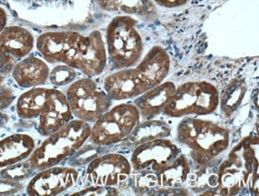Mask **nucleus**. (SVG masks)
Segmentation results:
<instances>
[{
	"instance_id": "1",
	"label": "nucleus",
	"mask_w": 259,
	"mask_h": 196,
	"mask_svg": "<svg viewBox=\"0 0 259 196\" xmlns=\"http://www.w3.org/2000/svg\"><path fill=\"white\" fill-rule=\"evenodd\" d=\"M35 47L48 63H64L87 77H98L107 64L103 36L94 30L88 34L62 30L46 32L36 39Z\"/></svg>"
},
{
	"instance_id": "14",
	"label": "nucleus",
	"mask_w": 259,
	"mask_h": 196,
	"mask_svg": "<svg viewBox=\"0 0 259 196\" xmlns=\"http://www.w3.org/2000/svg\"><path fill=\"white\" fill-rule=\"evenodd\" d=\"M77 169L68 166H53L38 171L26 186L30 196L57 195L71 188L79 179Z\"/></svg>"
},
{
	"instance_id": "17",
	"label": "nucleus",
	"mask_w": 259,
	"mask_h": 196,
	"mask_svg": "<svg viewBox=\"0 0 259 196\" xmlns=\"http://www.w3.org/2000/svg\"><path fill=\"white\" fill-rule=\"evenodd\" d=\"M177 86L171 81H163L155 88L149 90L134 99V104L139 110L143 121L152 119L163 112L164 107Z\"/></svg>"
},
{
	"instance_id": "5",
	"label": "nucleus",
	"mask_w": 259,
	"mask_h": 196,
	"mask_svg": "<svg viewBox=\"0 0 259 196\" xmlns=\"http://www.w3.org/2000/svg\"><path fill=\"white\" fill-rule=\"evenodd\" d=\"M177 139L192 150L194 161L200 165L224 153L230 145V133L214 121L187 116L177 127Z\"/></svg>"
},
{
	"instance_id": "12",
	"label": "nucleus",
	"mask_w": 259,
	"mask_h": 196,
	"mask_svg": "<svg viewBox=\"0 0 259 196\" xmlns=\"http://www.w3.org/2000/svg\"><path fill=\"white\" fill-rule=\"evenodd\" d=\"M36 40L32 33L20 26H7L0 32V73L7 75L23 58L32 52Z\"/></svg>"
},
{
	"instance_id": "10",
	"label": "nucleus",
	"mask_w": 259,
	"mask_h": 196,
	"mask_svg": "<svg viewBox=\"0 0 259 196\" xmlns=\"http://www.w3.org/2000/svg\"><path fill=\"white\" fill-rule=\"evenodd\" d=\"M33 20L45 24H64L78 16L85 0H12Z\"/></svg>"
},
{
	"instance_id": "29",
	"label": "nucleus",
	"mask_w": 259,
	"mask_h": 196,
	"mask_svg": "<svg viewBox=\"0 0 259 196\" xmlns=\"http://www.w3.org/2000/svg\"><path fill=\"white\" fill-rule=\"evenodd\" d=\"M159 6L166 8H176L184 6L188 0H153Z\"/></svg>"
},
{
	"instance_id": "3",
	"label": "nucleus",
	"mask_w": 259,
	"mask_h": 196,
	"mask_svg": "<svg viewBox=\"0 0 259 196\" xmlns=\"http://www.w3.org/2000/svg\"><path fill=\"white\" fill-rule=\"evenodd\" d=\"M220 195H236L247 186L258 195V139L247 137L241 141L218 169Z\"/></svg>"
},
{
	"instance_id": "32",
	"label": "nucleus",
	"mask_w": 259,
	"mask_h": 196,
	"mask_svg": "<svg viewBox=\"0 0 259 196\" xmlns=\"http://www.w3.org/2000/svg\"><path fill=\"white\" fill-rule=\"evenodd\" d=\"M4 77L2 73H0V84H2L4 82Z\"/></svg>"
},
{
	"instance_id": "15",
	"label": "nucleus",
	"mask_w": 259,
	"mask_h": 196,
	"mask_svg": "<svg viewBox=\"0 0 259 196\" xmlns=\"http://www.w3.org/2000/svg\"><path fill=\"white\" fill-rule=\"evenodd\" d=\"M72 117L66 94L60 90L51 88L47 99L38 110L36 129L40 135L47 138L68 123Z\"/></svg>"
},
{
	"instance_id": "19",
	"label": "nucleus",
	"mask_w": 259,
	"mask_h": 196,
	"mask_svg": "<svg viewBox=\"0 0 259 196\" xmlns=\"http://www.w3.org/2000/svg\"><path fill=\"white\" fill-rule=\"evenodd\" d=\"M97 4L103 12L137 16L145 20L155 19L157 13L152 0H97Z\"/></svg>"
},
{
	"instance_id": "13",
	"label": "nucleus",
	"mask_w": 259,
	"mask_h": 196,
	"mask_svg": "<svg viewBox=\"0 0 259 196\" xmlns=\"http://www.w3.org/2000/svg\"><path fill=\"white\" fill-rule=\"evenodd\" d=\"M181 154V150L174 142L166 139H157L135 147L130 159L134 171L146 170L157 173L171 165Z\"/></svg>"
},
{
	"instance_id": "8",
	"label": "nucleus",
	"mask_w": 259,
	"mask_h": 196,
	"mask_svg": "<svg viewBox=\"0 0 259 196\" xmlns=\"http://www.w3.org/2000/svg\"><path fill=\"white\" fill-rule=\"evenodd\" d=\"M141 120L139 110L134 103H120L94 122L90 140L96 146L117 144L130 136Z\"/></svg>"
},
{
	"instance_id": "18",
	"label": "nucleus",
	"mask_w": 259,
	"mask_h": 196,
	"mask_svg": "<svg viewBox=\"0 0 259 196\" xmlns=\"http://www.w3.org/2000/svg\"><path fill=\"white\" fill-rule=\"evenodd\" d=\"M35 141L26 134H13L0 140V168L28 159L36 148Z\"/></svg>"
},
{
	"instance_id": "22",
	"label": "nucleus",
	"mask_w": 259,
	"mask_h": 196,
	"mask_svg": "<svg viewBox=\"0 0 259 196\" xmlns=\"http://www.w3.org/2000/svg\"><path fill=\"white\" fill-rule=\"evenodd\" d=\"M157 175L156 172L146 169V170L135 171L130 174L128 180L125 183L134 190L137 194H144L147 191L157 186Z\"/></svg>"
},
{
	"instance_id": "4",
	"label": "nucleus",
	"mask_w": 259,
	"mask_h": 196,
	"mask_svg": "<svg viewBox=\"0 0 259 196\" xmlns=\"http://www.w3.org/2000/svg\"><path fill=\"white\" fill-rule=\"evenodd\" d=\"M91 126L81 120H70L60 129L47 137L28 158L34 171L59 165L73 155L90 139Z\"/></svg>"
},
{
	"instance_id": "31",
	"label": "nucleus",
	"mask_w": 259,
	"mask_h": 196,
	"mask_svg": "<svg viewBox=\"0 0 259 196\" xmlns=\"http://www.w3.org/2000/svg\"><path fill=\"white\" fill-rule=\"evenodd\" d=\"M9 121V117L6 114H4L2 111H0V128H2L4 125L8 123Z\"/></svg>"
},
{
	"instance_id": "28",
	"label": "nucleus",
	"mask_w": 259,
	"mask_h": 196,
	"mask_svg": "<svg viewBox=\"0 0 259 196\" xmlns=\"http://www.w3.org/2000/svg\"><path fill=\"white\" fill-rule=\"evenodd\" d=\"M15 96L12 88L0 84V111L6 110L15 101Z\"/></svg>"
},
{
	"instance_id": "7",
	"label": "nucleus",
	"mask_w": 259,
	"mask_h": 196,
	"mask_svg": "<svg viewBox=\"0 0 259 196\" xmlns=\"http://www.w3.org/2000/svg\"><path fill=\"white\" fill-rule=\"evenodd\" d=\"M220 102L218 89L212 84L206 81L185 83L177 88L163 113L171 118L207 115L215 111Z\"/></svg>"
},
{
	"instance_id": "25",
	"label": "nucleus",
	"mask_w": 259,
	"mask_h": 196,
	"mask_svg": "<svg viewBox=\"0 0 259 196\" xmlns=\"http://www.w3.org/2000/svg\"><path fill=\"white\" fill-rule=\"evenodd\" d=\"M77 77V70L64 63H58L50 72L48 81L54 86L64 87L74 82Z\"/></svg>"
},
{
	"instance_id": "11",
	"label": "nucleus",
	"mask_w": 259,
	"mask_h": 196,
	"mask_svg": "<svg viewBox=\"0 0 259 196\" xmlns=\"http://www.w3.org/2000/svg\"><path fill=\"white\" fill-rule=\"evenodd\" d=\"M133 172L127 157L119 153H107L94 158L85 172V182L90 186L119 187L124 184Z\"/></svg>"
},
{
	"instance_id": "16",
	"label": "nucleus",
	"mask_w": 259,
	"mask_h": 196,
	"mask_svg": "<svg viewBox=\"0 0 259 196\" xmlns=\"http://www.w3.org/2000/svg\"><path fill=\"white\" fill-rule=\"evenodd\" d=\"M50 72V66L44 58L30 54L16 63L11 73L19 88L30 89L45 85Z\"/></svg>"
},
{
	"instance_id": "6",
	"label": "nucleus",
	"mask_w": 259,
	"mask_h": 196,
	"mask_svg": "<svg viewBox=\"0 0 259 196\" xmlns=\"http://www.w3.org/2000/svg\"><path fill=\"white\" fill-rule=\"evenodd\" d=\"M137 26V19L130 15H117L108 25L106 52L117 70L134 67L142 59L144 41Z\"/></svg>"
},
{
	"instance_id": "23",
	"label": "nucleus",
	"mask_w": 259,
	"mask_h": 196,
	"mask_svg": "<svg viewBox=\"0 0 259 196\" xmlns=\"http://www.w3.org/2000/svg\"><path fill=\"white\" fill-rule=\"evenodd\" d=\"M246 85L242 81H235L226 90L221 99L222 108L226 114H231L244 97Z\"/></svg>"
},
{
	"instance_id": "27",
	"label": "nucleus",
	"mask_w": 259,
	"mask_h": 196,
	"mask_svg": "<svg viewBox=\"0 0 259 196\" xmlns=\"http://www.w3.org/2000/svg\"><path fill=\"white\" fill-rule=\"evenodd\" d=\"M24 188L22 182L0 179V195H12L20 192Z\"/></svg>"
},
{
	"instance_id": "2",
	"label": "nucleus",
	"mask_w": 259,
	"mask_h": 196,
	"mask_svg": "<svg viewBox=\"0 0 259 196\" xmlns=\"http://www.w3.org/2000/svg\"><path fill=\"white\" fill-rule=\"evenodd\" d=\"M171 69L165 49L152 47L134 67L120 70L104 80V90L112 100L136 99L164 81Z\"/></svg>"
},
{
	"instance_id": "20",
	"label": "nucleus",
	"mask_w": 259,
	"mask_h": 196,
	"mask_svg": "<svg viewBox=\"0 0 259 196\" xmlns=\"http://www.w3.org/2000/svg\"><path fill=\"white\" fill-rule=\"evenodd\" d=\"M171 131V126L166 121L152 118L140 122L126 140L128 146L137 147L154 139L167 138Z\"/></svg>"
},
{
	"instance_id": "21",
	"label": "nucleus",
	"mask_w": 259,
	"mask_h": 196,
	"mask_svg": "<svg viewBox=\"0 0 259 196\" xmlns=\"http://www.w3.org/2000/svg\"><path fill=\"white\" fill-rule=\"evenodd\" d=\"M191 165L185 156L180 154L171 165L156 173L158 185L163 188H179L187 182Z\"/></svg>"
},
{
	"instance_id": "9",
	"label": "nucleus",
	"mask_w": 259,
	"mask_h": 196,
	"mask_svg": "<svg viewBox=\"0 0 259 196\" xmlns=\"http://www.w3.org/2000/svg\"><path fill=\"white\" fill-rule=\"evenodd\" d=\"M72 114L88 123H94L106 112L113 103L105 90L91 77L76 80L66 92Z\"/></svg>"
},
{
	"instance_id": "24",
	"label": "nucleus",
	"mask_w": 259,
	"mask_h": 196,
	"mask_svg": "<svg viewBox=\"0 0 259 196\" xmlns=\"http://www.w3.org/2000/svg\"><path fill=\"white\" fill-rule=\"evenodd\" d=\"M34 172V168L29 162L28 159H26L24 161L1 168L0 179L22 182L30 177Z\"/></svg>"
},
{
	"instance_id": "30",
	"label": "nucleus",
	"mask_w": 259,
	"mask_h": 196,
	"mask_svg": "<svg viewBox=\"0 0 259 196\" xmlns=\"http://www.w3.org/2000/svg\"><path fill=\"white\" fill-rule=\"evenodd\" d=\"M8 23V12L6 8L0 6V32L2 31Z\"/></svg>"
},
{
	"instance_id": "26",
	"label": "nucleus",
	"mask_w": 259,
	"mask_h": 196,
	"mask_svg": "<svg viewBox=\"0 0 259 196\" xmlns=\"http://www.w3.org/2000/svg\"><path fill=\"white\" fill-rule=\"evenodd\" d=\"M118 187L106 186H90L78 192L73 193L72 195H118Z\"/></svg>"
}]
</instances>
